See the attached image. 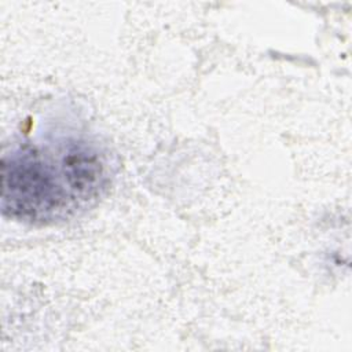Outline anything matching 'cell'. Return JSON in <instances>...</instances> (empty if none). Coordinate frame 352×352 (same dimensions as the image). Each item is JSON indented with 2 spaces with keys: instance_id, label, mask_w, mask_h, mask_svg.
<instances>
[{
  "instance_id": "cell-1",
  "label": "cell",
  "mask_w": 352,
  "mask_h": 352,
  "mask_svg": "<svg viewBox=\"0 0 352 352\" xmlns=\"http://www.w3.org/2000/svg\"><path fill=\"white\" fill-rule=\"evenodd\" d=\"M76 199L65 173L62 154L54 162L37 148L3 158L1 205L4 213L30 221L55 220Z\"/></svg>"
}]
</instances>
